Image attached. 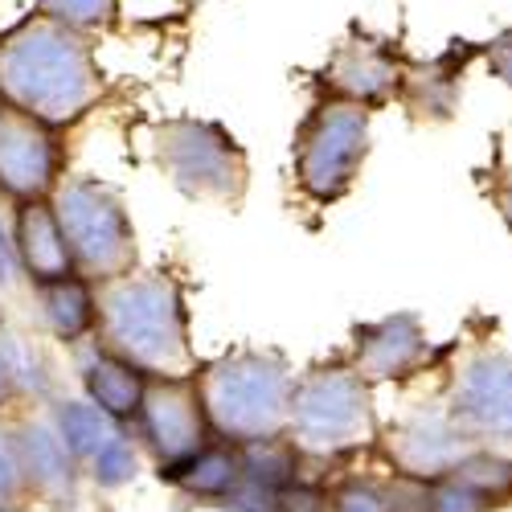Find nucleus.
<instances>
[{
    "label": "nucleus",
    "instance_id": "29",
    "mask_svg": "<svg viewBox=\"0 0 512 512\" xmlns=\"http://www.w3.org/2000/svg\"><path fill=\"white\" fill-rule=\"evenodd\" d=\"M17 283H25V279H21L17 254H13V238H9L5 226H0V291H9V287H17Z\"/></svg>",
    "mask_w": 512,
    "mask_h": 512
},
{
    "label": "nucleus",
    "instance_id": "17",
    "mask_svg": "<svg viewBox=\"0 0 512 512\" xmlns=\"http://www.w3.org/2000/svg\"><path fill=\"white\" fill-rule=\"evenodd\" d=\"M70 369H74L82 398L95 402L103 414L132 426V418L144 402V390H148V373L140 365L123 361L99 336H91V340H82L78 349H70Z\"/></svg>",
    "mask_w": 512,
    "mask_h": 512
},
{
    "label": "nucleus",
    "instance_id": "9",
    "mask_svg": "<svg viewBox=\"0 0 512 512\" xmlns=\"http://www.w3.org/2000/svg\"><path fill=\"white\" fill-rule=\"evenodd\" d=\"M50 414H54V426L62 431L74 463L87 488L103 492V496H115L123 488H132L144 472V451L132 435V426L103 414L95 402L87 398H70V394H54L50 402Z\"/></svg>",
    "mask_w": 512,
    "mask_h": 512
},
{
    "label": "nucleus",
    "instance_id": "31",
    "mask_svg": "<svg viewBox=\"0 0 512 512\" xmlns=\"http://www.w3.org/2000/svg\"><path fill=\"white\" fill-rule=\"evenodd\" d=\"M0 512H29L25 504H0Z\"/></svg>",
    "mask_w": 512,
    "mask_h": 512
},
{
    "label": "nucleus",
    "instance_id": "13",
    "mask_svg": "<svg viewBox=\"0 0 512 512\" xmlns=\"http://www.w3.org/2000/svg\"><path fill=\"white\" fill-rule=\"evenodd\" d=\"M9 431L21 463V480H25V500L29 508H62L78 512L87 480H82L78 463L54 426V414L46 402H29L17 414H9Z\"/></svg>",
    "mask_w": 512,
    "mask_h": 512
},
{
    "label": "nucleus",
    "instance_id": "10",
    "mask_svg": "<svg viewBox=\"0 0 512 512\" xmlns=\"http://www.w3.org/2000/svg\"><path fill=\"white\" fill-rule=\"evenodd\" d=\"M406 66H410V54L402 50V41L353 25L328 50L324 66L316 70L312 91L316 95H332V99L361 103V107H369L377 115L386 107H398Z\"/></svg>",
    "mask_w": 512,
    "mask_h": 512
},
{
    "label": "nucleus",
    "instance_id": "27",
    "mask_svg": "<svg viewBox=\"0 0 512 512\" xmlns=\"http://www.w3.org/2000/svg\"><path fill=\"white\" fill-rule=\"evenodd\" d=\"M480 62H484V70L500 82V87H508V91H512V25H508V29H500V33H492V37L484 41Z\"/></svg>",
    "mask_w": 512,
    "mask_h": 512
},
{
    "label": "nucleus",
    "instance_id": "11",
    "mask_svg": "<svg viewBox=\"0 0 512 512\" xmlns=\"http://www.w3.org/2000/svg\"><path fill=\"white\" fill-rule=\"evenodd\" d=\"M132 435L152 472L177 467L213 439V426L197 390V369L177 377H148L144 402L132 418Z\"/></svg>",
    "mask_w": 512,
    "mask_h": 512
},
{
    "label": "nucleus",
    "instance_id": "24",
    "mask_svg": "<svg viewBox=\"0 0 512 512\" xmlns=\"http://www.w3.org/2000/svg\"><path fill=\"white\" fill-rule=\"evenodd\" d=\"M29 373H25V345L9 332V324L0 328V418L17 414L29 406Z\"/></svg>",
    "mask_w": 512,
    "mask_h": 512
},
{
    "label": "nucleus",
    "instance_id": "19",
    "mask_svg": "<svg viewBox=\"0 0 512 512\" xmlns=\"http://www.w3.org/2000/svg\"><path fill=\"white\" fill-rule=\"evenodd\" d=\"M156 480L164 488H173L181 500L201 504V508H222L246 480V463H242V443L234 439H218L213 435L201 451H193L189 459H181L177 467H164L156 472Z\"/></svg>",
    "mask_w": 512,
    "mask_h": 512
},
{
    "label": "nucleus",
    "instance_id": "14",
    "mask_svg": "<svg viewBox=\"0 0 512 512\" xmlns=\"http://www.w3.org/2000/svg\"><path fill=\"white\" fill-rule=\"evenodd\" d=\"M472 447H476L472 435L447 414L443 398L414 402L410 410L381 422L377 443H373V451L386 463V472L414 476V480H431V476L451 472Z\"/></svg>",
    "mask_w": 512,
    "mask_h": 512
},
{
    "label": "nucleus",
    "instance_id": "23",
    "mask_svg": "<svg viewBox=\"0 0 512 512\" xmlns=\"http://www.w3.org/2000/svg\"><path fill=\"white\" fill-rule=\"evenodd\" d=\"M33 9L91 37L115 33L123 25V0H33Z\"/></svg>",
    "mask_w": 512,
    "mask_h": 512
},
{
    "label": "nucleus",
    "instance_id": "18",
    "mask_svg": "<svg viewBox=\"0 0 512 512\" xmlns=\"http://www.w3.org/2000/svg\"><path fill=\"white\" fill-rule=\"evenodd\" d=\"M9 238L25 287L74 275V254L66 242V230L58 222V209L50 197L41 201H13L9 205Z\"/></svg>",
    "mask_w": 512,
    "mask_h": 512
},
{
    "label": "nucleus",
    "instance_id": "15",
    "mask_svg": "<svg viewBox=\"0 0 512 512\" xmlns=\"http://www.w3.org/2000/svg\"><path fill=\"white\" fill-rule=\"evenodd\" d=\"M345 353L369 386H398V381L418 377L439 357L418 312H390V316L353 324Z\"/></svg>",
    "mask_w": 512,
    "mask_h": 512
},
{
    "label": "nucleus",
    "instance_id": "34",
    "mask_svg": "<svg viewBox=\"0 0 512 512\" xmlns=\"http://www.w3.org/2000/svg\"><path fill=\"white\" fill-rule=\"evenodd\" d=\"M0 107H5V103H0Z\"/></svg>",
    "mask_w": 512,
    "mask_h": 512
},
{
    "label": "nucleus",
    "instance_id": "2",
    "mask_svg": "<svg viewBox=\"0 0 512 512\" xmlns=\"http://www.w3.org/2000/svg\"><path fill=\"white\" fill-rule=\"evenodd\" d=\"M99 328L95 336L148 377H177L197 369L193 316L185 279L173 267H136L95 283Z\"/></svg>",
    "mask_w": 512,
    "mask_h": 512
},
{
    "label": "nucleus",
    "instance_id": "3",
    "mask_svg": "<svg viewBox=\"0 0 512 512\" xmlns=\"http://www.w3.org/2000/svg\"><path fill=\"white\" fill-rule=\"evenodd\" d=\"M291 386L295 365L271 345H238L197 361V390L218 439L259 443L287 435Z\"/></svg>",
    "mask_w": 512,
    "mask_h": 512
},
{
    "label": "nucleus",
    "instance_id": "25",
    "mask_svg": "<svg viewBox=\"0 0 512 512\" xmlns=\"http://www.w3.org/2000/svg\"><path fill=\"white\" fill-rule=\"evenodd\" d=\"M418 512H496L476 488H467L459 476L443 472L422 480V496H418Z\"/></svg>",
    "mask_w": 512,
    "mask_h": 512
},
{
    "label": "nucleus",
    "instance_id": "6",
    "mask_svg": "<svg viewBox=\"0 0 512 512\" xmlns=\"http://www.w3.org/2000/svg\"><path fill=\"white\" fill-rule=\"evenodd\" d=\"M373 152V111L349 99L316 95L291 140V181L304 201L340 205L361 181Z\"/></svg>",
    "mask_w": 512,
    "mask_h": 512
},
{
    "label": "nucleus",
    "instance_id": "1",
    "mask_svg": "<svg viewBox=\"0 0 512 512\" xmlns=\"http://www.w3.org/2000/svg\"><path fill=\"white\" fill-rule=\"evenodd\" d=\"M95 46L99 37L29 9L0 33V103L74 132L111 95Z\"/></svg>",
    "mask_w": 512,
    "mask_h": 512
},
{
    "label": "nucleus",
    "instance_id": "33",
    "mask_svg": "<svg viewBox=\"0 0 512 512\" xmlns=\"http://www.w3.org/2000/svg\"><path fill=\"white\" fill-rule=\"evenodd\" d=\"M29 512H62V508H29Z\"/></svg>",
    "mask_w": 512,
    "mask_h": 512
},
{
    "label": "nucleus",
    "instance_id": "30",
    "mask_svg": "<svg viewBox=\"0 0 512 512\" xmlns=\"http://www.w3.org/2000/svg\"><path fill=\"white\" fill-rule=\"evenodd\" d=\"M9 324V316H5V291H0V328Z\"/></svg>",
    "mask_w": 512,
    "mask_h": 512
},
{
    "label": "nucleus",
    "instance_id": "26",
    "mask_svg": "<svg viewBox=\"0 0 512 512\" xmlns=\"http://www.w3.org/2000/svg\"><path fill=\"white\" fill-rule=\"evenodd\" d=\"M0 504H25V480H21V463H17V447H13V431L9 418H0Z\"/></svg>",
    "mask_w": 512,
    "mask_h": 512
},
{
    "label": "nucleus",
    "instance_id": "22",
    "mask_svg": "<svg viewBox=\"0 0 512 512\" xmlns=\"http://www.w3.org/2000/svg\"><path fill=\"white\" fill-rule=\"evenodd\" d=\"M218 512H328V484L300 480L287 488H238Z\"/></svg>",
    "mask_w": 512,
    "mask_h": 512
},
{
    "label": "nucleus",
    "instance_id": "28",
    "mask_svg": "<svg viewBox=\"0 0 512 512\" xmlns=\"http://www.w3.org/2000/svg\"><path fill=\"white\" fill-rule=\"evenodd\" d=\"M488 177H492V181H488V201L496 205V213H500V222H504V230L512 234V168L496 160Z\"/></svg>",
    "mask_w": 512,
    "mask_h": 512
},
{
    "label": "nucleus",
    "instance_id": "20",
    "mask_svg": "<svg viewBox=\"0 0 512 512\" xmlns=\"http://www.w3.org/2000/svg\"><path fill=\"white\" fill-rule=\"evenodd\" d=\"M29 300H33V316L41 324L54 345H62L66 353L78 349L82 340H91L99 328V295L95 283L87 275H62V279H46V283H29Z\"/></svg>",
    "mask_w": 512,
    "mask_h": 512
},
{
    "label": "nucleus",
    "instance_id": "32",
    "mask_svg": "<svg viewBox=\"0 0 512 512\" xmlns=\"http://www.w3.org/2000/svg\"><path fill=\"white\" fill-rule=\"evenodd\" d=\"M99 512H119V508L115 504H99Z\"/></svg>",
    "mask_w": 512,
    "mask_h": 512
},
{
    "label": "nucleus",
    "instance_id": "12",
    "mask_svg": "<svg viewBox=\"0 0 512 512\" xmlns=\"http://www.w3.org/2000/svg\"><path fill=\"white\" fill-rule=\"evenodd\" d=\"M66 136L70 132L21 107H0V197L9 205L54 197V189L70 173Z\"/></svg>",
    "mask_w": 512,
    "mask_h": 512
},
{
    "label": "nucleus",
    "instance_id": "7",
    "mask_svg": "<svg viewBox=\"0 0 512 512\" xmlns=\"http://www.w3.org/2000/svg\"><path fill=\"white\" fill-rule=\"evenodd\" d=\"M54 209L66 230L74 271L107 283L140 267V234L123 193L95 173H66L54 189Z\"/></svg>",
    "mask_w": 512,
    "mask_h": 512
},
{
    "label": "nucleus",
    "instance_id": "4",
    "mask_svg": "<svg viewBox=\"0 0 512 512\" xmlns=\"http://www.w3.org/2000/svg\"><path fill=\"white\" fill-rule=\"evenodd\" d=\"M381 431L377 386L361 377L349 353L312 361L295 373L287 435L316 459H353L369 451Z\"/></svg>",
    "mask_w": 512,
    "mask_h": 512
},
{
    "label": "nucleus",
    "instance_id": "5",
    "mask_svg": "<svg viewBox=\"0 0 512 512\" xmlns=\"http://www.w3.org/2000/svg\"><path fill=\"white\" fill-rule=\"evenodd\" d=\"M152 168L193 205L242 209L250 193V156L226 123L205 115H168L148 127Z\"/></svg>",
    "mask_w": 512,
    "mask_h": 512
},
{
    "label": "nucleus",
    "instance_id": "16",
    "mask_svg": "<svg viewBox=\"0 0 512 512\" xmlns=\"http://www.w3.org/2000/svg\"><path fill=\"white\" fill-rule=\"evenodd\" d=\"M480 50H484V41H451L435 58H422V62L410 58L402 95H398V107L406 111V119L426 123V127L451 123L463 103L467 70L480 62Z\"/></svg>",
    "mask_w": 512,
    "mask_h": 512
},
{
    "label": "nucleus",
    "instance_id": "8",
    "mask_svg": "<svg viewBox=\"0 0 512 512\" xmlns=\"http://www.w3.org/2000/svg\"><path fill=\"white\" fill-rule=\"evenodd\" d=\"M447 414L472 435L476 447L512 451V353L480 340L463 349L443 381Z\"/></svg>",
    "mask_w": 512,
    "mask_h": 512
},
{
    "label": "nucleus",
    "instance_id": "21",
    "mask_svg": "<svg viewBox=\"0 0 512 512\" xmlns=\"http://www.w3.org/2000/svg\"><path fill=\"white\" fill-rule=\"evenodd\" d=\"M328 512H398L394 472H353L345 467L328 484Z\"/></svg>",
    "mask_w": 512,
    "mask_h": 512
}]
</instances>
